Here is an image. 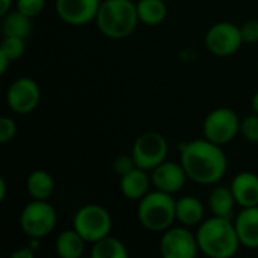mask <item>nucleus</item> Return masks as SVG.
I'll return each instance as SVG.
<instances>
[{
	"mask_svg": "<svg viewBox=\"0 0 258 258\" xmlns=\"http://www.w3.org/2000/svg\"><path fill=\"white\" fill-rule=\"evenodd\" d=\"M151 184L162 192L166 194H177L180 192L187 180V174L184 168L181 166L180 162H172V160H165L159 166H156L151 174Z\"/></svg>",
	"mask_w": 258,
	"mask_h": 258,
	"instance_id": "obj_13",
	"label": "nucleus"
},
{
	"mask_svg": "<svg viewBox=\"0 0 258 258\" xmlns=\"http://www.w3.org/2000/svg\"><path fill=\"white\" fill-rule=\"evenodd\" d=\"M234 227L243 248L258 249V206L242 209L234 219Z\"/></svg>",
	"mask_w": 258,
	"mask_h": 258,
	"instance_id": "obj_14",
	"label": "nucleus"
},
{
	"mask_svg": "<svg viewBox=\"0 0 258 258\" xmlns=\"http://www.w3.org/2000/svg\"><path fill=\"white\" fill-rule=\"evenodd\" d=\"M9 62H11V59H9L5 53L0 51V74H5V73H6Z\"/></svg>",
	"mask_w": 258,
	"mask_h": 258,
	"instance_id": "obj_31",
	"label": "nucleus"
},
{
	"mask_svg": "<svg viewBox=\"0 0 258 258\" xmlns=\"http://www.w3.org/2000/svg\"><path fill=\"white\" fill-rule=\"evenodd\" d=\"M240 133L245 141L251 144H258V113H252L242 119Z\"/></svg>",
	"mask_w": 258,
	"mask_h": 258,
	"instance_id": "obj_25",
	"label": "nucleus"
},
{
	"mask_svg": "<svg viewBox=\"0 0 258 258\" xmlns=\"http://www.w3.org/2000/svg\"><path fill=\"white\" fill-rule=\"evenodd\" d=\"M231 192L236 198L237 206L242 209L258 206V175L249 171L239 172L234 175L231 184Z\"/></svg>",
	"mask_w": 258,
	"mask_h": 258,
	"instance_id": "obj_15",
	"label": "nucleus"
},
{
	"mask_svg": "<svg viewBox=\"0 0 258 258\" xmlns=\"http://www.w3.org/2000/svg\"><path fill=\"white\" fill-rule=\"evenodd\" d=\"M136 168V163H135V159H133V156L130 154V156H118L115 160H113V171H115V174H118L119 177H122V175H125V174H128L132 169H135Z\"/></svg>",
	"mask_w": 258,
	"mask_h": 258,
	"instance_id": "obj_28",
	"label": "nucleus"
},
{
	"mask_svg": "<svg viewBox=\"0 0 258 258\" xmlns=\"http://www.w3.org/2000/svg\"><path fill=\"white\" fill-rule=\"evenodd\" d=\"M35 254V249L29 245V246H23V248H18L17 251H14L11 254L12 258H32Z\"/></svg>",
	"mask_w": 258,
	"mask_h": 258,
	"instance_id": "obj_30",
	"label": "nucleus"
},
{
	"mask_svg": "<svg viewBox=\"0 0 258 258\" xmlns=\"http://www.w3.org/2000/svg\"><path fill=\"white\" fill-rule=\"evenodd\" d=\"M41 101L39 85L30 77L14 80L6 91V104L17 115L32 113Z\"/></svg>",
	"mask_w": 258,
	"mask_h": 258,
	"instance_id": "obj_11",
	"label": "nucleus"
},
{
	"mask_svg": "<svg viewBox=\"0 0 258 258\" xmlns=\"http://www.w3.org/2000/svg\"><path fill=\"white\" fill-rule=\"evenodd\" d=\"M175 215H177V221L184 225V227H198L206 216V209L204 204L201 203V200H198L197 197H181L180 200H177L175 203Z\"/></svg>",
	"mask_w": 258,
	"mask_h": 258,
	"instance_id": "obj_17",
	"label": "nucleus"
},
{
	"mask_svg": "<svg viewBox=\"0 0 258 258\" xmlns=\"http://www.w3.org/2000/svg\"><path fill=\"white\" fill-rule=\"evenodd\" d=\"M26 189L32 200H45L51 197L54 190L53 177L44 169H35L29 174L26 180Z\"/></svg>",
	"mask_w": 258,
	"mask_h": 258,
	"instance_id": "obj_20",
	"label": "nucleus"
},
{
	"mask_svg": "<svg viewBox=\"0 0 258 258\" xmlns=\"http://www.w3.org/2000/svg\"><path fill=\"white\" fill-rule=\"evenodd\" d=\"M136 8L139 21L147 26L160 24L168 14L166 3L163 0H139L136 2Z\"/></svg>",
	"mask_w": 258,
	"mask_h": 258,
	"instance_id": "obj_22",
	"label": "nucleus"
},
{
	"mask_svg": "<svg viewBox=\"0 0 258 258\" xmlns=\"http://www.w3.org/2000/svg\"><path fill=\"white\" fill-rule=\"evenodd\" d=\"M127 246L110 234L97 240L91 246V258H127Z\"/></svg>",
	"mask_w": 258,
	"mask_h": 258,
	"instance_id": "obj_23",
	"label": "nucleus"
},
{
	"mask_svg": "<svg viewBox=\"0 0 258 258\" xmlns=\"http://www.w3.org/2000/svg\"><path fill=\"white\" fill-rule=\"evenodd\" d=\"M180 163L187 178L197 184L210 186L219 183L228 169V159L222 145L206 138L184 142L180 147Z\"/></svg>",
	"mask_w": 258,
	"mask_h": 258,
	"instance_id": "obj_1",
	"label": "nucleus"
},
{
	"mask_svg": "<svg viewBox=\"0 0 258 258\" xmlns=\"http://www.w3.org/2000/svg\"><path fill=\"white\" fill-rule=\"evenodd\" d=\"M2 36H18L27 38L32 30V18L21 14L20 11H9L2 15Z\"/></svg>",
	"mask_w": 258,
	"mask_h": 258,
	"instance_id": "obj_21",
	"label": "nucleus"
},
{
	"mask_svg": "<svg viewBox=\"0 0 258 258\" xmlns=\"http://www.w3.org/2000/svg\"><path fill=\"white\" fill-rule=\"evenodd\" d=\"M169 151L168 141L163 135L157 132H145L136 138L132 156L138 168L151 172L156 166L166 160Z\"/></svg>",
	"mask_w": 258,
	"mask_h": 258,
	"instance_id": "obj_8",
	"label": "nucleus"
},
{
	"mask_svg": "<svg viewBox=\"0 0 258 258\" xmlns=\"http://www.w3.org/2000/svg\"><path fill=\"white\" fill-rule=\"evenodd\" d=\"M242 38L245 44H257L258 42V20L245 21L240 26Z\"/></svg>",
	"mask_w": 258,
	"mask_h": 258,
	"instance_id": "obj_29",
	"label": "nucleus"
},
{
	"mask_svg": "<svg viewBox=\"0 0 258 258\" xmlns=\"http://www.w3.org/2000/svg\"><path fill=\"white\" fill-rule=\"evenodd\" d=\"M26 50V42L24 38H18V36H3L2 45H0V51L5 53L11 62L18 60Z\"/></svg>",
	"mask_w": 258,
	"mask_h": 258,
	"instance_id": "obj_24",
	"label": "nucleus"
},
{
	"mask_svg": "<svg viewBox=\"0 0 258 258\" xmlns=\"http://www.w3.org/2000/svg\"><path fill=\"white\" fill-rule=\"evenodd\" d=\"M175 203L171 194L162 190L148 192L138 204L139 224L153 233H163L177 221Z\"/></svg>",
	"mask_w": 258,
	"mask_h": 258,
	"instance_id": "obj_4",
	"label": "nucleus"
},
{
	"mask_svg": "<svg viewBox=\"0 0 258 258\" xmlns=\"http://www.w3.org/2000/svg\"><path fill=\"white\" fill-rule=\"evenodd\" d=\"M206 48L218 57H228L242 47L243 38L240 32V26L230 21L215 23L206 33L204 38Z\"/></svg>",
	"mask_w": 258,
	"mask_h": 258,
	"instance_id": "obj_9",
	"label": "nucleus"
},
{
	"mask_svg": "<svg viewBox=\"0 0 258 258\" xmlns=\"http://www.w3.org/2000/svg\"><path fill=\"white\" fill-rule=\"evenodd\" d=\"M101 0H54L57 17L71 26H83L95 21Z\"/></svg>",
	"mask_w": 258,
	"mask_h": 258,
	"instance_id": "obj_12",
	"label": "nucleus"
},
{
	"mask_svg": "<svg viewBox=\"0 0 258 258\" xmlns=\"http://www.w3.org/2000/svg\"><path fill=\"white\" fill-rule=\"evenodd\" d=\"M15 6L17 11H20L21 14L35 18L44 11L45 0H15Z\"/></svg>",
	"mask_w": 258,
	"mask_h": 258,
	"instance_id": "obj_26",
	"label": "nucleus"
},
{
	"mask_svg": "<svg viewBox=\"0 0 258 258\" xmlns=\"http://www.w3.org/2000/svg\"><path fill=\"white\" fill-rule=\"evenodd\" d=\"M57 215L54 207L45 200H32L20 213V230L29 239H44L56 227Z\"/></svg>",
	"mask_w": 258,
	"mask_h": 258,
	"instance_id": "obj_5",
	"label": "nucleus"
},
{
	"mask_svg": "<svg viewBox=\"0 0 258 258\" xmlns=\"http://www.w3.org/2000/svg\"><path fill=\"white\" fill-rule=\"evenodd\" d=\"M6 190H8V184H6L5 178H0V201H5Z\"/></svg>",
	"mask_w": 258,
	"mask_h": 258,
	"instance_id": "obj_33",
	"label": "nucleus"
},
{
	"mask_svg": "<svg viewBox=\"0 0 258 258\" xmlns=\"http://www.w3.org/2000/svg\"><path fill=\"white\" fill-rule=\"evenodd\" d=\"M240 118L228 107L213 109L203 122V135L206 139L218 144L227 145L240 133Z\"/></svg>",
	"mask_w": 258,
	"mask_h": 258,
	"instance_id": "obj_7",
	"label": "nucleus"
},
{
	"mask_svg": "<svg viewBox=\"0 0 258 258\" xmlns=\"http://www.w3.org/2000/svg\"><path fill=\"white\" fill-rule=\"evenodd\" d=\"M73 228L88 242L95 243L112 231V216L107 209L98 204L80 207L73 219Z\"/></svg>",
	"mask_w": 258,
	"mask_h": 258,
	"instance_id": "obj_6",
	"label": "nucleus"
},
{
	"mask_svg": "<svg viewBox=\"0 0 258 258\" xmlns=\"http://www.w3.org/2000/svg\"><path fill=\"white\" fill-rule=\"evenodd\" d=\"M17 135V124L12 118L3 116L0 118V144L11 142Z\"/></svg>",
	"mask_w": 258,
	"mask_h": 258,
	"instance_id": "obj_27",
	"label": "nucleus"
},
{
	"mask_svg": "<svg viewBox=\"0 0 258 258\" xmlns=\"http://www.w3.org/2000/svg\"><path fill=\"white\" fill-rule=\"evenodd\" d=\"M88 242L74 230L62 231L54 242L56 254L60 258H80L85 252V245Z\"/></svg>",
	"mask_w": 258,
	"mask_h": 258,
	"instance_id": "obj_19",
	"label": "nucleus"
},
{
	"mask_svg": "<svg viewBox=\"0 0 258 258\" xmlns=\"http://www.w3.org/2000/svg\"><path fill=\"white\" fill-rule=\"evenodd\" d=\"M251 107H252V110L258 113V91L254 94V97H252V100H251Z\"/></svg>",
	"mask_w": 258,
	"mask_h": 258,
	"instance_id": "obj_34",
	"label": "nucleus"
},
{
	"mask_svg": "<svg viewBox=\"0 0 258 258\" xmlns=\"http://www.w3.org/2000/svg\"><path fill=\"white\" fill-rule=\"evenodd\" d=\"M151 177L148 171L142 168H135L128 174L119 177V190L130 201H141L150 192Z\"/></svg>",
	"mask_w": 258,
	"mask_h": 258,
	"instance_id": "obj_16",
	"label": "nucleus"
},
{
	"mask_svg": "<svg viewBox=\"0 0 258 258\" xmlns=\"http://www.w3.org/2000/svg\"><path fill=\"white\" fill-rule=\"evenodd\" d=\"M12 3H14V0H2V5H0V14H2V15H5L6 12H9V11H11V8H12Z\"/></svg>",
	"mask_w": 258,
	"mask_h": 258,
	"instance_id": "obj_32",
	"label": "nucleus"
},
{
	"mask_svg": "<svg viewBox=\"0 0 258 258\" xmlns=\"http://www.w3.org/2000/svg\"><path fill=\"white\" fill-rule=\"evenodd\" d=\"M207 206H209V210L212 212L213 216L231 219L234 206H237V203H236V198L231 192V187L216 186L209 195Z\"/></svg>",
	"mask_w": 258,
	"mask_h": 258,
	"instance_id": "obj_18",
	"label": "nucleus"
},
{
	"mask_svg": "<svg viewBox=\"0 0 258 258\" xmlns=\"http://www.w3.org/2000/svg\"><path fill=\"white\" fill-rule=\"evenodd\" d=\"M95 23L104 36L121 39L130 36L141 21L133 0H101Z\"/></svg>",
	"mask_w": 258,
	"mask_h": 258,
	"instance_id": "obj_3",
	"label": "nucleus"
},
{
	"mask_svg": "<svg viewBox=\"0 0 258 258\" xmlns=\"http://www.w3.org/2000/svg\"><path fill=\"white\" fill-rule=\"evenodd\" d=\"M200 252L197 236L189 227H171L160 239V254L165 258H195Z\"/></svg>",
	"mask_w": 258,
	"mask_h": 258,
	"instance_id": "obj_10",
	"label": "nucleus"
},
{
	"mask_svg": "<svg viewBox=\"0 0 258 258\" xmlns=\"http://www.w3.org/2000/svg\"><path fill=\"white\" fill-rule=\"evenodd\" d=\"M200 252L210 258H231L239 251L240 240L230 218L212 216L204 219L195 233Z\"/></svg>",
	"mask_w": 258,
	"mask_h": 258,
	"instance_id": "obj_2",
	"label": "nucleus"
}]
</instances>
